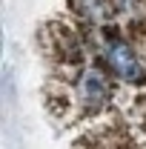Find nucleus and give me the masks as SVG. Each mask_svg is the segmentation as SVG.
Here are the masks:
<instances>
[{
    "label": "nucleus",
    "instance_id": "nucleus-1",
    "mask_svg": "<svg viewBox=\"0 0 146 149\" xmlns=\"http://www.w3.org/2000/svg\"><path fill=\"white\" fill-rule=\"evenodd\" d=\"M109 63L115 66V72L120 77H126V80H138L140 77V63H138L135 52L129 49L126 43H115L109 49Z\"/></svg>",
    "mask_w": 146,
    "mask_h": 149
},
{
    "label": "nucleus",
    "instance_id": "nucleus-2",
    "mask_svg": "<svg viewBox=\"0 0 146 149\" xmlns=\"http://www.w3.org/2000/svg\"><path fill=\"white\" fill-rule=\"evenodd\" d=\"M80 95H83L89 103H100V100L106 97V80L97 72H89L83 77V83H80Z\"/></svg>",
    "mask_w": 146,
    "mask_h": 149
}]
</instances>
